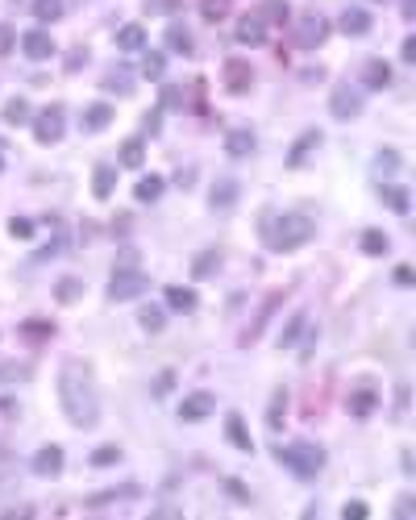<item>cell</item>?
I'll return each mask as SVG.
<instances>
[{"mask_svg":"<svg viewBox=\"0 0 416 520\" xmlns=\"http://www.w3.org/2000/svg\"><path fill=\"white\" fill-rule=\"evenodd\" d=\"M59 404H63V412H67V421L75 429H92L100 421L96 383H92V371L83 362H63V371H59Z\"/></svg>","mask_w":416,"mask_h":520,"instance_id":"6da1fadb","label":"cell"},{"mask_svg":"<svg viewBox=\"0 0 416 520\" xmlns=\"http://www.w3.org/2000/svg\"><path fill=\"white\" fill-rule=\"evenodd\" d=\"M317 234V225L308 221V216H300V213H288V216H279V221H263V237H267V246L270 250H295V246H304L308 237Z\"/></svg>","mask_w":416,"mask_h":520,"instance_id":"7a4b0ae2","label":"cell"},{"mask_svg":"<svg viewBox=\"0 0 416 520\" xmlns=\"http://www.w3.org/2000/svg\"><path fill=\"white\" fill-rule=\"evenodd\" d=\"M279 462H283L288 471H295L300 479H317L320 466H325V454H320V446H313V441H295V446L279 449Z\"/></svg>","mask_w":416,"mask_h":520,"instance_id":"3957f363","label":"cell"},{"mask_svg":"<svg viewBox=\"0 0 416 520\" xmlns=\"http://www.w3.org/2000/svg\"><path fill=\"white\" fill-rule=\"evenodd\" d=\"M146 291V275L138 266H117L113 271V284H108V300H133Z\"/></svg>","mask_w":416,"mask_h":520,"instance_id":"277c9868","label":"cell"},{"mask_svg":"<svg viewBox=\"0 0 416 520\" xmlns=\"http://www.w3.org/2000/svg\"><path fill=\"white\" fill-rule=\"evenodd\" d=\"M325 38H329V21H325V17L308 13V17H300V21H295V42H300L304 50H317Z\"/></svg>","mask_w":416,"mask_h":520,"instance_id":"5b68a950","label":"cell"},{"mask_svg":"<svg viewBox=\"0 0 416 520\" xmlns=\"http://www.w3.org/2000/svg\"><path fill=\"white\" fill-rule=\"evenodd\" d=\"M329 113L338 121H354L358 113H362V96L354 92V88H333V96H329Z\"/></svg>","mask_w":416,"mask_h":520,"instance_id":"8992f818","label":"cell"},{"mask_svg":"<svg viewBox=\"0 0 416 520\" xmlns=\"http://www.w3.org/2000/svg\"><path fill=\"white\" fill-rule=\"evenodd\" d=\"M213 408H217V400H213V391H192V396H183V404H179V421H204V416H213Z\"/></svg>","mask_w":416,"mask_h":520,"instance_id":"52a82bcc","label":"cell"},{"mask_svg":"<svg viewBox=\"0 0 416 520\" xmlns=\"http://www.w3.org/2000/svg\"><path fill=\"white\" fill-rule=\"evenodd\" d=\"M34 134H38V142H42V146L59 142V138H63V109H59V104H50L46 113L34 121Z\"/></svg>","mask_w":416,"mask_h":520,"instance_id":"ba28073f","label":"cell"},{"mask_svg":"<svg viewBox=\"0 0 416 520\" xmlns=\"http://www.w3.org/2000/svg\"><path fill=\"white\" fill-rule=\"evenodd\" d=\"M250 84H254L250 63H245V59H225V88L233 96H242V92H250Z\"/></svg>","mask_w":416,"mask_h":520,"instance_id":"9c48e42d","label":"cell"},{"mask_svg":"<svg viewBox=\"0 0 416 520\" xmlns=\"http://www.w3.org/2000/svg\"><path fill=\"white\" fill-rule=\"evenodd\" d=\"M21 54L34 59V63H42V59L54 54V38H50L46 29H29V34H21Z\"/></svg>","mask_w":416,"mask_h":520,"instance_id":"30bf717a","label":"cell"},{"mask_svg":"<svg viewBox=\"0 0 416 520\" xmlns=\"http://www.w3.org/2000/svg\"><path fill=\"white\" fill-rule=\"evenodd\" d=\"M238 196H242L238 179H217V184H213V191H208V204H213L217 213H229V209L238 204Z\"/></svg>","mask_w":416,"mask_h":520,"instance_id":"8fae6325","label":"cell"},{"mask_svg":"<svg viewBox=\"0 0 416 520\" xmlns=\"http://www.w3.org/2000/svg\"><path fill=\"white\" fill-rule=\"evenodd\" d=\"M267 38V21H263V13H245L242 21H238V42L242 46H258Z\"/></svg>","mask_w":416,"mask_h":520,"instance_id":"7c38bea8","label":"cell"},{"mask_svg":"<svg viewBox=\"0 0 416 520\" xmlns=\"http://www.w3.org/2000/svg\"><path fill=\"white\" fill-rule=\"evenodd\" d=\"M320 146V129H304L300 138L292 142V154H288V166H304L313 159V150Z\"/></svg>","mask_w":416,"mask_h":520,"instance_id":"4fadbf2b","label":"cell"},{"mask_svg":"<svg viewBox=\"0 0 416 520\" xmlns=\"http://www.w3.org/2000/svg\"><path fill=\"white\" fill-rule=\"evenodd\" d=\"M283 304V291H275V296H267V304L258 308V316H254V325H250V329L242 333V346H250V341H258V333L267 329V321L270 316H275V308Z\"/></svg>","mask_w":416,"mask_h":520,"instance_id":"5bb4252c","label":"cell"},{"mask_svg":"<svg viewBox=\"0 0 416 520\" xmlns=\"http://www.w3.org/2000/svg\"><path fill=\"white\" fill-rule=\"evenodd\" d=\"M59 471H63V449H59V446H42L38 454H34V474L54 479Z\"/></svg>","mask_w":416,"mask_h":520,"instance_id":"9a60e30c","label":"cell"},{"mask_svg":"<svg viewBox=\"0 0 416 520\" xmlns=\"http://www.w3.org/2000/svg\"><path fill=\"white\" fill-rule=\"evenodd\" d=\"M254 134H250V129H229V134H225V154H229V159H245V154H254Z\"/></svg>","mask_w":416,"mask_h":520,"instance_id":"2e32d148","label":"cell"},{"mask_svg":"<svg viewBox=\"0 0 416 520\" xmlns=\"http://www.w3.org/2000/svg\"><path fill=\"white\" fill-rule=\"evenodd\" d=\"M113 188H117V166H113V163H100L96 171H92V191H96V200H108V196H113Z\"/></svg>","mask_w":416,"mask_h":520,"instance_id":"e0dca14e","label":"cell"},{"mask_svg":"<svg viewBox=\"0 0 416 520\" xmlns=\"http://www.w3.org/2000/svg\"><path fill=\"white\" fill-rule=\"evenodd\" d=\"M338 25H342V34H350V38H362V34H370V13L367 9H345Z\"/></svg>","mask_w":416,"mask_h":520,"instance_id":"ac0fdd59","label":"cell"},{"mask_svg":"<svg viewBox=\"0 0 416 520\" xmlns=\"http://www.w3.org/2000/svg\"><path fill=\"white\" fill-rule=\"evenodd\" d=\"M225 437H229L233 446L242 449V454H250V449H254V437H250V429L242 425V416H238V412H233V416L225 421Z\"/></svg>","mask_w":416,"mask_h":520,"instance_id":"d6986e66","label":"cell"},{"mask_svg":"<svg viewBox=\"0 0 416 520\" xmlns=\"http://www.w3.org/2000/svg\"><path fill=\"white\" fill-rule=\"evenodd\" d=\"M362 79H367V88L383 92V88L392 84V67H387L383 59H370V63H367V75H362Z\"/></svg>","mask_w":416,"mask_h":520,"instance_id":"ffe728a7","label":"cell"},{"mask_svg":"<svg viewBox=\"0 0 416 520\" xmlns=\"http://www.w3.org/2000/svg\"><path fill=\"white\" fill-rule=\"evenodd\" d=\"M117 50H146V29L142 25H121L117 29Z\"/></svg>","mask_w":416,"mask_h":520,"instance_id":"44dd1931","label":"cell"},{"mask_svg":"<svg viewBox=\"0 0 416 520\" xmlns=\"http://www.w3.org/2000/svg\"><path fill=\"white\" fill-rule=\"evenodd\" d=\"M108 121H113V109H108V104H92V109L83 113V129H88V134H100V129H108Z\"/></svg>","mask_w":416,"mask_h":520,"instance_id":"7402d4cb","label":"cell"},{"mask_svg":"<svg viewBox=\"0 0 416 520\" xmlns=\"http://www.w3.org/2000/svg\"><path fill=\"white\" fill-rule=\"evenodd\" d=\"M79 296H83V284H79L75 275H63V279L54 284V300H59V304H75Z\"/></svg>","mask_w":416,"mask_h":520,"instance_id":"603a6c76","label":"cell"},{"mask_svg":"<svg viewBox=\"0 0 416 520\" xmlns=\"http://www.w3.org/2000/svg\"><path fill=\"white\" fill-rule=\"evenodd\" d=\"M375 391H370V387H358V391H354V396H350V412H354V416H358V421H367L370 412H375Z\"/></svg>","mask_w":416,"mask_h":520,"instance_id":"cb8c5ba5","label":"cell"},{"mask_svg":"<svg viewBox=\"0 0 416 520\" xmlns=\"http://www.w3.org/2000/svg\"><path fill=\"white\" fill-rule=\"evenodd\" d=\"M304 329H308V312H295L292 321H288V329L279 333V350H292V346H295V337H300Z\"/></svg>","mask_w":416,"mask_h":520,"instance_id":"d4e9b609","label":"cell"},{"mask_svg":"<svg viewBox=\"0 0 416 520\" xmlns=\"http://www.w3.org/2000/svg\"><path fill=\"white\" fill-rule=\"evenodd\" d=\"M133 196H138L142 204H154V200L163 196V175H146V179H138V188H133Z\"/></svg>","mask_w":416,"mask_h":520,"instance_id":"484cf974","label":"cell"},{"mask_svg":"<svg viewBox=\"0 0 416 520\" xmlns=\"http://www.w3.org/2000/svg\"><path fill=\"white\" fill-rule=\"evenodd\" d=\"M167 304H171L175 312H192V308H196V291H192V287H167Z\"/></svg>","mask_w":416,"mask_h":520,"instance_id":"4316f807","label":"cell"},{"mask_svg":"<svg viewBox=\"0 0 416 520\" xmlns=\"http://www.w3.org/2000/svg\"><path fill=\"white\" fill-rule=\"evenodd\" d=\"M387 250H392V237L383 229H367L362 234V254H387Z\"/></svg>","mask_w":416,"mask_h":520,"instance_id":"83f0119b","label":"cell"},{"mask_svg":"<svg viewBox=\"0 0 416 520\" xmlns=\"http://www.w3.org/2000/svg\"><path fill=\"white\" fill-rule=\"evenodd\" d=\"M163 71H167V54L146 50V59H142V75H146V79H163Z\"/></svg>","mask_w":416,"mask_h":520,"instance_id":"f1b7e54d","label":"cell"},{"mask_svg":"<svg viewBox=\"0 0 416 520\" xmlns=\"http://www.w3.org/2000/svg\"><path fill=\"white\" fill-rule=\"evenodd\" d=\"M283 412H288V391H275L270 396V408H267V429L283 425Z\"/></svg>","mask_w":416,"mask_h":520,"instance_id":"f546056e","label":"cell"},{"mask_svg":"<svg viewBox=\"0 0 416 520\" xmlns=\"http://www.w3.org/2000/svg\"><path fill=\"white\" fill-rule=\"evenodd\" d=\"M142 159H146V146H142V138H129V142L121 146V166H142Z\"/></svg>","mask_w":416,"mask_h":520,"instance_id":"4dcf8cb0","label":"cell"},{"mask_svg":"<svg viewBox=\"0 0 416 520\" xmlns=\"http://www.w3.org/2000/svg\"><path fill=\"white\" fill-rule=\"evenodd\" d=\"M167 46L179 50V54H192V34H188L183 25H171V29H167Z\"/></svg>","mask_w":416,"mask_h":520,"instance_id":"1f68e13d","label":"cell"},{"mask_svg":"<svg viewBox=\"0 0 416 520\" xmlns=\"http://www.w3.org/2000/svg\"><path fill=\"white\" fill-rule=\"evenodd\" d=\"M34 17L38 21H59L63 17V0H34Z\"/></svg>","mask_w":416,"mask_h":520,"instance_id":"d6a6232c","label":"cell"},{"mask_svg":"<svg viewBox=\"0 0 416 520\" xmlns=\"http://www.w3.org/2000/svg\"><path fill=\"white\" fill-rule=\"evenodd\" d=\"M4 121H9V125H25V121H29V104H25L21 96H13V100L4 104Z\"/></svg>","mask_w":416,"mask_h":520,"instance_id":"836d02e7","label":"cell"},{"mask_svg":"<svg viewBox=\"0 0 416 520\" xmlns=\"http://www.w3.org/2000/svg\"><path fill=\"white\" fill-rule=\"evenodd\" d=\"M34 375L25 362H0V383H25V379Z\"/></svg>","mask_w":416,"mask_h":520,"instance_id":"e575fe53","label":"cell"},{"mask_svg":"<svg viewBox=\"0 0 416 520\" xmlns=\"http://www.w3.org/2000/svg\"><path fill=\"white\" fill-rule=\"evenodd\" d=\"M104 92H133V79H129V71H108L104 75Z\"/></svg>","mask_w":416,"mask_h":520,"instance_id":"d590c367","label":"cell"},{"mask_svg":"<svg viewBox=\"0 0 416 520\" xmlns=\"http://www.w3.org/2000/svg\"><path fill=\"white\" fill-rule=\"evenodd\" d=\"M383 200L392 204L395 213H408V188H400V184H387V188H383Z\"/></svg>","mask_w":416,"mask_h":520,"instance_id":"8d00e7d4","label":"cell"},{"mask_svg":"<svg viewBox=\"0 0 416 520\" xmlns=\"http://www.w3.org/2000/svg\"><path fill=\"white\" fill-rule=\"evenodd\" d=\"M200 13H204V21H220L229 13V0H200Z\"/></svg>","mask_w":416,"mask_h":520,"instance_id":"74e56055","label":"cell"},{"mask_svg":"<svg viewBox=\"0 0 416 520\" xmlns=\"http://www.w3.org/2000/svg\"><path fill=\"white\" fill-rule=\"evenodd\" d=\"M138 321H142V329L158 333V329H163V308H142V316H138Z\"/></svg>","mask_w":416,"mask_h":520,"instance_id":"f35d334b","label":"cell"},{"mask_svg":"<svg viewBox=\"0 0 416 520\" xmlns=\"http://www.w3.org/2000/svg\"><path fill=\"white\" fill-rule=\"evenodd\" d=\"M117 458H121V449L117 446H100L96 454H92V466H113Z\"/></svg>","mask_w":416,"mask_h":520,"instance_id":"ab89813d","label":"cell"},{"mask_svg":"<svg viewBox=\"0 0 416 520\" xmlns=\"http://www.w3.org/2000/svg\"><path fill=\"white\" fill-rule=\"evenodd\" d=\"M263 13H270L275 21H288V17H292V9H288V0H267V4H263Z\"/></svg>","mask_w":416,"mask_h":520,"instance_id":"60d3db41","label":"cell"},{"mask_svg":"<svg viewBox=\"0 0 416 520\" xmlns=\"http://www.w3.org/2000/svg\"><path fill=\"white\" fill-rule=\"evenodd\" d=\"M217 254H213V250H208V254H200L196 262H192V275H208V271H213V266H217Z\"/></svg>","mask_w":416,"mask_h":520,"instance_id":"b9f144b4","label":"cell"},{"mask_svg":"<svg viewBox=\"0 0 416 520\" xmlns=\"http://www.w3.org/2000/svg\"><path fill=\"white\" fill-rule=\"evenodd\" d=\"M9 234H13V237H29V234H34V221H25V216H13V221H9Z\"/></svg>","mask_w":416,"mask_h":520,"instance_id":"7bdbcfd3","label":"cell"},{"mask_svg":"<svg viewBox=\"0 0 416 520\" xmlns=\"http://www.w3.org/2000/svg\"><path fill=\"white\" fill-rule=\"evenodd\" d=\"M83 63H88V50H83V46H75L71 54H67V63H63V67H67V71H79Z\"/></svg>","mask_w":416,"mask_h":520,"instance_id":"ee69618b","label":"cell"},{"mask_svg":"<svg viewBox=\"0 0 416 520\" xmlns=\"http://www.w3.org/2000/svg\"><path fill=\"white\" fill-rule=\"evenodd\" d=\"M13 46H17V34H13V25H0V54H9Z\"/></svg>","mask_w":416,"mask_h":520,"instance_id":"f6af8a7d","label":"cell"},{"mask_svg":"<svg viewBox=\"0 0 416 520\" xmlns=\"http://www.w3.org/2000/svg\"><path fill=\"white\" fill-rule=\"evenodd\" d=\"M171 383H175V371H163V375L154 379V396H167V391H171Z\"/></svg>","mask_w":416,"mask_h":520,"instance_id":"bcb514c9","label":"cell"},{"mask_svg":"<svg viewBox=\"0 0 416 520\" xmlns=\"http://www.w3.org/2000/svg\"><path fill=\"white\" fill-rule=\"evenodd\" d=\"M342 516H345V520H362V516H367V504H358V499H354V504H345Z\"/></svg>","mask_w":416,"mask_h":520,"instance_id":"7dc6e473","label":"cell"},{"mask_svg":"<svg viewBox=\"0 0 416 520\" xmlns=\"http://www.w3.org/2000/svg\"><path fill=\"white\" fill-rule=\"evenodd\" d=\"M225 487H229V496L233 499H250V491L242 487V479H225Z\"/></svg>","mask_w":416,"mask_h":520,"instance_id":"c3c4849f","label":"cell"},{"mask_svg":"<svg viewBox=\"0 0 416 520\" xmlns=\"http://www.w3.org/2000/svg\"><path fill=\"white\" fill-rule=\"evenodd\" d=\"M25 333H29V337H46L50 325H46V321H29V325H25Z\"/></svg>","mask_w":416,"mask_h":520,"instance_id":"681fc988","label":"cell"},{"mask_svg":"<svg viewBox=\"0 0 416 520\" xmlns=\"http://www.w3.org/2000/svg\"><path fill=\"white\" fill-rule=\"evenodd\" d=\"M395 284H400V287H412V266H395Z\"/></svg>","mask_w":416,"mask_h":520,"instance_id":"f907efd6","label":"cell"},{"mask_svg":"<svg viewBox=\"0 0 416 520\" xmlns=\"http://www.w3.org/2000/svg\"><path fill=\"white\" fill-rule=\"evenodd\" d=\"M150 13H167V9H175V0H146Z\"/></svg>","mask_w":416,"mask_h":520,"instance_id":"816d5d0a","label":"cell"},{"mask_svg":"<svg viewBox=\"0 0 416 520\" xmlns=\"http://www.w3.org/2000/svg\"><path fill=\"white\" fill-rule=\"evenodd\" d=\"M395 516H412V496H404L395 504Z\"/></svg>","mask_w":416,"mask_h":520,"instance_id":"f5cc1de1","label":"cell"},{"mask_svg":"<svg viewBox=\"0 0 416 520\" xmlns=\"http://www.w3.org/2000/svg\"><path fill=\"white\" fill-rule=\"evenodd\" d=\"M416 59V38H404V63H412Z\"/></svg>","mask_w":416,"mask_h":520,"instance_id":"db71d44e","label":"cell"},{"mask_svg":"<svg viewBox=\"0 0 416 520\" xmlns=\"http://www.w3.org/2000/svg\"><path fill=\"white\" fill-rule=\"evenodd\" d=\"M395 408H400V416H404V408H408V387H400V391H395Z\"/></svg>","mask_w":416,"mask_h":520,"instance_id":"11a10c76","label":"cell"},{"mask_svg":"<svg viewBox=\"0 0 416 520\" xmlns=\"http://www.w3.org/2000/svg\"><path fill=\"white\" fill-rule=\"evenodd\" d=\"M146 134H158V109H154V113H146Z\"/></svg>","mask_w":416,"mask_h":520,"instance_id":"9f6ffc18","label":"cell"}]
</instances>
